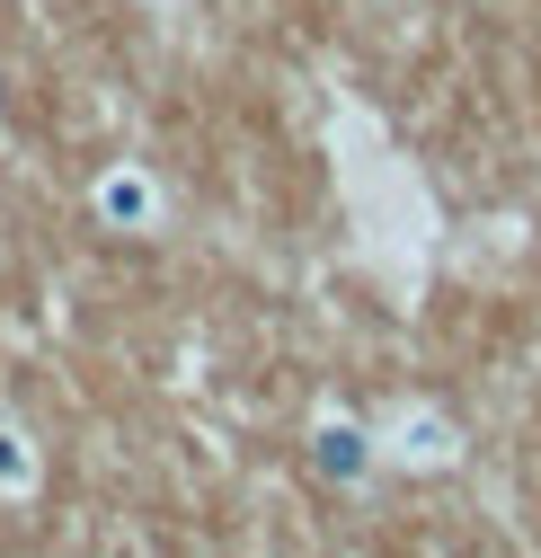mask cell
<instances>
[{
  "instance_id": "cell-4",
  "label": "cell",
  "mask_w": 541,
  "mask_h": 558,
  "mask_svg": "<svg viewBox=\"0 0 541 558\" xmlns=\"http://www.w3.org/2000/svg\"><path fill=\"white\" fill-rule=\"evenodd\" d=\"M36 497V435L19 416H0V506H27Z\"/></svg>"
},
{
  "instance_id": "cell-2",
  "label": "cell",
  "mask_w": 541,
  "mask_h": 558,
  "mask_svg": "<svg viewBox=\"0 0 541 558\" xmlns=\"http://www.w3.org/2000/svg\"><path fill=\"white\" fill-rule=\"evenodd\" d=\"M373 461H382V444L356 426V416H337V408H328V416H311V470H320V478L364 487V478H373Z\"/></svg>"
},
{
  "instance_id": "cell-3",
  "label": "cell",
  "mask_w": 541,
  "mask_h": 558,
  "mask_svg": "<svg viewBox=\"0 0 541 558\" xmlns=\"http://www.w3.org/2000/svg\"><path fill=\"white\" fill-rule=\"evenodd\" d=\"M373 444H382V461H409V470H444V461L461 452V435L444 426L435 408H399V416H390V426H382Z\"/></svg>"
},
{
  "instance_id": "cell-1",
  "label": "cell",
  "mask_w": 541,
  "mask_h": 558,
  "mask_svg": "<svg viewBox=\"0 0 541 558\" xmlns=\"http://www.w3.org/2000/svg\"><path fill=\"white\" fill-rule=\"evenodd\" d=\"M89 214H98V231L152 240V231H160V214H169V195H160V178H152L143 160H107V169H98V186H89Z\"/></svg>"
}]
</instances>
